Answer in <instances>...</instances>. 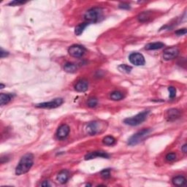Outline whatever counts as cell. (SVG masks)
<instances>
[{"instance_id": "cell-20", "label": "cell", "mask_w": 187, "mask_h": 187, "mask_svg": "<svg viewBox=\"0 0 187 187\" xmlns=\"http://www.w3.org/2000/svg\"><path fill=\"white\" fill-rule=\"evenodd\" d=\"M89 24V23L86 22V23H83V24H79V25H78L75 28V34L77 36L81 35V34L83 32V31L85 30V29L87 27Z\"/></svg>"}, {"instance_id": "cell-4", "label": "cell", "mask_w": 187, "mask_h": 187, "mask_svg": "<svg viewBox=\"0 0 187 187\" xmlns=\"http://www.w3.org/2000/svg\"><path fill=\"white\" fill-rule=\"evenodd\" d=\"M149 113H150L149 110H144V111L137 114L136 116H132V117L131 118H127V119H124V123L127 125L132 126V127L140 125L143 123V122L146 121V118L148 117Z\"/></svg>"}, {"instance_id": "cell-6", "label": "cell", "mask_w": 187, "mask_h": 187, "mask_svg": "<svg viewBox=\"0 0 187 187\" xmlns=\"http://www.w3.org/2000/svg\"><path fill=\"white\" fill-rule=\"evenodd\" d=\"M64 102L62 98H56L54 100L50 101V102H42L39 104L35 105L36 108H47V109H52V108H56L62 105Z\"/></svg>"}, {"instance_id": "cell-29", "label": "cell", "mask_w": 187, "mask_h": 187, "mask_svg": "<svg viewBox=\"0 0 187 187\" xmlns=\"http://www.w3.org/2000/svg\"><path fill=\"white\" fill-rule=\"evenodd\" d=\"M119 7L120 9H123V10H129L130 9V5L129 4L123 2V3H120L119 5Z\"/></svg>"}, {"instance_id": "cell-14", "label": "cell", "mask_w": 187, "mask_h": 187, "mask_svg": "<svg viewBox=\"0 0 187 187\" xmlns=\"http://www.w3.org/2000/svg\"><path fill=\"white\" fill-rule=\"evenodd\" d=\"M70 178V173L67 170H62L57 175V181L60 183V184H65L67 181H68Z\"/></svg>"}, {"instance_id": "cell-13", "label": "cell", "mask_w": 187, "mask_h": 187, "mask_svg": "<svg viewBox=\"0 0 187 187\" xmlns=\"http://www.w3.org/2000/svg\"><path fill=\"white\" fill-rule=\"evenodd\" d=\"M89 89V82L86 79H81L78 81L75 86V89L78 92H85Z\"/></svg>"}, {"instance_id": "cell-26", "label": "cell", "mask_w": 187, "mask_h": 187, "mask_svg": "<svg viewBox=\"0 0 187 187\" xmlns=\"http://www.w3.org/2000/svg\"><path fill=\"white\" fill-rule=\"evenodd\" d=\"M166 160L168 162H173L176 159V154L175 153H169L165 156Z\"/></svg>"}, {"instance_id": "cell-10", "label": "cell", "mask_w": 187, "mask_h": 187, "mask_svg": "<svg viewBox=\"0 0 187 187\" xmlns=\"http://www.w3.org/2000/svg\"><path fill=\"white\" fill-rule=\"evenodd\" d=\"M70 129L67 124H62L58 128L56 132V137L59 140H64L68 136Z\"/></svg>"}, {"instance_id": "cell-27", "label": "cell", "mask_w": 187, "mask_h": 187, "mask_svg": "<svg viewBox=\"0 0 187 187\" xmlns=\"http://www.w3.org/2000/svg\"><path fill=\"white\" fill-rule=\"evenodd\" d=\"M168 90L170 92V99H173L175 98V96H176V89H175V88H174L173 86H170L168 88Z\"/></svg>"}, {"instance_id": "cell-5", "label": "cell", "mask_w": 187, "mask_h": 187, "mask_svg": "<svg viewBox=\"0 0 187 187\" xmlns=\"http://www.w3.org/2000/svg\"><path fill=\"white\" fill-rule=\"evenodd\" d=\"M105 129V124L100 121H92L89 123L86 127V132L89 135H96Z\"/></svg>"}, {"instance_id": "cell-33", "label": "cell", "mask_w": 187, "mask_h": 187, "mask_svg": "<svg viewBox=\"0 0 187 187\" xmlns=\"http://www.w3.org/2000/svg\"><path fill=\"white\" fill-rule=\"evenodd\" d=\"M41 186H50V184H48V181H43V183H42Z\"/></svg>"}, {"instance_id": "cell-21", "label": "cell", "mask_w": 187, "mask_h": 187, "mask_svg": "<svg viewBox=\"0 0 187 187\" xmlns=\"http://www.w3.org/2000/svg\"><path fill=\"white\" fill-rule=\"evenodd\" d=\"M124 98V94L121 91H115L110 94V99L114 101H119L121 100Z\"/></svg>"}, {"instance_id": "cell-12", "label": "cell", "mask_w": 187, "mask_h": 187, "mask_svg": "<svg viewBox=\"0 0 187 187\" xmlns=\"http://www.w3.org/2000/svg\"><path fill=\"white\" fill-rule=\"evenodd\" d=\"M109 154H107L106 152L102 151H92L88 153L85 156L86 160H89L94 159L96 157H102V158H106L108 159L109 158Z\"/></svg>"}, {"instance_id": "cell-28", "label": "cell", "mask_w": 187, "mask_h": 187, "mask_svg": "<svg viewBox=\"0 0 187 187\" xmlns=\"http://www.w3.org/2000/svg\"><path fill=\"white\" fill-rule=\"evenodd\" d=\"M24 3H26L25 2L23 1H17V0H15V1L11 2L9 3L10 6H19V5H24Z\"/></svg>"}, {"instance_id": "cell-7", "label": "cell", "mask_w": 187, "mask_h": 187, "mask_svg": "<svg viewBox=\"0 0 187 187\" xmlns=\"http://www.w3.org/2000/svg\"><path fill=\"white\" fill-rule=\"evenodd\" d=\"M86 48L83 46L80 45H73L70 46L68 49L69 54L71 56L75 58H81L85 54Z\"/></svg>"}, {"instance_id": "cell-1", "label": "cell", "mask_w": 187, "mask_h": 187, "mask_svg": "<svg viewBox=\"0 0 187 187\" xmlns=\"http://www.w3.org/2000/svg\"><path fill=\"white\" fill-rule=\"evenodd\" d=\"M34 164V156L32 154H26L21 159L16 168V174L21 175L28 173Z\"/></svg>"}, {"instance_id": "cell-32", "label": "cell", "mask_w": 187, "mask_h": 187, "mask_svg": "<svg viewBox=\"0 0 187 187\" xmlns=\"http://www.w3.org/2000/svg\"><path fill=\"white\" fill-rule=\"evenodd\" d=\"M181 150H182V151L184 152V154H186L187 152V145L184 144V146H182V148H181Z\"/></svg>"}, {"instance_id": "cell-15", "label": "cell", "mask_w": 187, "mask_h": 187, "mask_svg": "<svg viewBox=\"0 0 187 187\" xmlns=\"http://www.w3.org/2000/svg\"><path fill=\"white\" fill-rule=\"evenodd\" d=\"M163 47H165V44L161 43V42H156V43H152L147 44L145 47L146 50L148 51H154L158 50V49H161Z\"/></svg>"}, {"instance_id": "cell-25", "label": "cell", "mask_w": 187, "mask_h": 187, "mask_svg": "<svg viewBox=\"0 0 187 187\" xmlns=\"http://www.w3.org/2000/svg\"><path fill=\"white\" fill-rule=\"evenodd\" d=\"M101 177L104 179H108L110 177V169H105L101 172L100 173Z\"/></svg>"}, {"instance_id": "cell-11", "label": "cell", "mask_w": 187, "mask_h": 187, "mask_svg": "<svg viewBox=\"0 0 187 187\" xmlns=\"http://www.w3.org/2000/svg\"><path fill=\"white\" fill-rule=\"evenodd\" d=\"M181 113L179 110L171 108L166 113V119L168 121H174L181 117Z\"/></svg>"}, {"instance_id": "cell-9", "label": "cell", "mask_w": 187, "mask_h": 187, "mask_svg": "<svg viewBox=\"0 0 187 187\" xmlns=\"http://www.w3.org/2000/svg\"><path fill=\"white\" fill-rule=\"evenodd\" d=\"M129 60L135 66H143L146 63L144 56L140 53H132L129 56Z\"/></svg>"}, {"instance_id": "cell-16", "label": "cell", "mask_w": 187, "mask_h": 187, "mask_svg": "<svg viewBox=\"0 0 187 187\" xmlns=\"http://www.w3.org/2000/svg\"><path fill=\"white\" fill-rule=\"evenodd\" d=\"M172 182L173 185L176 186H184L186 183V179L182 175H178V176H175L172 179Z\"/></svg>"}, {"instance_id": "cell-34", "label": "cell", "mask_w": 187, "mask_h": 187, "mask_svg": "<svg viewBox=\"0 0 187 187\" xmlns=\"http://www.w3.org/2000/svg\"><path fill=\"white\" fill-rule=\"evenodd\" d=\"M4 87H5V86H4L2 83H1V89H3Z\"/></svg>"}, {"instance_id": "cell-18", "label": "cell", "mask_w": 187, "mask_h": 187, "mask_svg": "<svg viewBox=\"0 0 187 187\" xmlns=\"http://www.w3.org/2000/svg\"><path fill=\"white\" fill-rule=\"evenodd\" d=\"M64 71H66L67 72L73 73V72H76V70H77V65H76L75 64H74V63L67 62L64 64Z\"/></svg>"}, {"instance_id": "cell-8", "label": "cell", "mask_w": 187, "mask_h": 187, "mask_svg": "<svg viewBox=\"0 0 187 187\" xmlns=\"http://www.w3.org/2000/svg\"><path fill=\"white\" fill-rule=\"evenodd\" d=\"M179 54V49L177 47L173 46L167 48L164 50L163 52V58L166 61L172 60L175 59Z\"/></svg>"}, {"instance_id": "cell-17", "label": "cell", "mask_w": 187, "mask_h": 187, "mask_svg": "<svg viewBox=\"0 0 187 187\" xmlns=\"http://www.w3.org/2000/svg\"><path fill=\"white\" fill-rule=\"evenodd\" d=\"M13 99V95L10 94H4L2 93L0 94V105L2 106L5 105L10 102Z\"/></svg>"}, {"instance_id": "cell-24", "label": "cell", "mask_w": 187, "mask_h": 187, "mask_svg": "<svg viewBox=\"0 0 187 187\" xmlns=\"http://www.w3.org/2000/svg\"><path fill=\"white\" fill-rule=\"evenodd\" d=\"M98 104V100L95 97H91L87 101V105L89 108H94Z\"/></svg>"}, {"instance_id": "cell-30", "label": "cell", "mask_w": 187, "mask_h": 187, "mask_svg": "<svg viewBox=\"0 0 187 187\" xmlns=\"http://www.w3.org/2000/svg\"><path fill=\"white\" fill-rule=\"evenodd\" d=\"M175 34L178 36L184 35V34H186V29L184 28V29H179L178 31L175 32Z\"/></svg>"}, {"instance_id": "cell-19", "label": "cell", "mask_w": 187, "mask_h": 187, "mask_svg": "<svg viewBox=\"0 0 187 187\" xmlns=\"http://www.w3.org/2000/svg\"><path fill=\"white\" fill-rule=\"evenodd\" d=\"M151 13L149 11H144V12L140 13L137 18H138L139 21L146 22L148 21V19L151 18Z\"/></svg>"}, {"instance_id": "cell-31", "label": "cell", "mask_w": 187, "mask_h": 187, "mask_svg": "<svg viewBox=\"0 0 187 187\" xmlns=\"http://www.w3.org/2000/svg\"><path fill=\"white\" fill-rule=\"evenodd\" d=\"M9 55V53L6 51H4L2 48H1V51H0V56L2 59L4 57H6Z\"/></svg>"}, {"instance_id": "cell-22", "label": "cell", "mask_w": 187, "mask_h": 187, "mask_svg": "<svg viewBox=\"0 0 187 187\" xmlns=\"http://www.w3.org/2000/svg\"><path fill=\"white\" fill-rule=\"evenodd\" d=\"M102 143L106 146H113V144H115L116 139L112 136H106L103 138Z\"/></svg>"}, {"instance_id": "cell-2", "label": "cell", "mask_w": 187, "mask_h": 187, "mask_svg": "<svg viewBox=\"0 0 187 187\" xmlns=\"http://www.w3.org/2000/svg\"><path fill=\"white\" fill-rule=\"evenodd\" d=\"M103 11L100 7H93L87 10L84 14V18L89 23H96L100 21L102 18Z\"/></svg>"}, {"instance_id": "cell-23", "label": "cell", "mask_w": 187, "mask_h": 187, "mask_svg": "<svg viewBox=\"0 0 187 187\" xmlns=\"http://www.w3.org/2000/svg\"><path fill=\"white\" fill-rule=\"evenodd\" d=\"M119 70L120 71L125 72V73H129L132 70V67L129 65H127V64H121V65L119 66Z\"/></svg>"}, {"instance_id": "cell-3", "label": "cell", "mask_w": 187, "mask_h": 187, "mask_svg": "<svg viewBox=\"0 0 187 187\" xmlns=\"http://www.w3.org/2000/svg\"><path fill=\"white\" fill-rule=\"evenodd\" d=\"M151 132V130L150 129H144L143 130L139 131L138 132L135 133V135L130 137V138L128 140V145L130 146H134L139 144L149 136Z\"/></svg>"}]
</instances>
